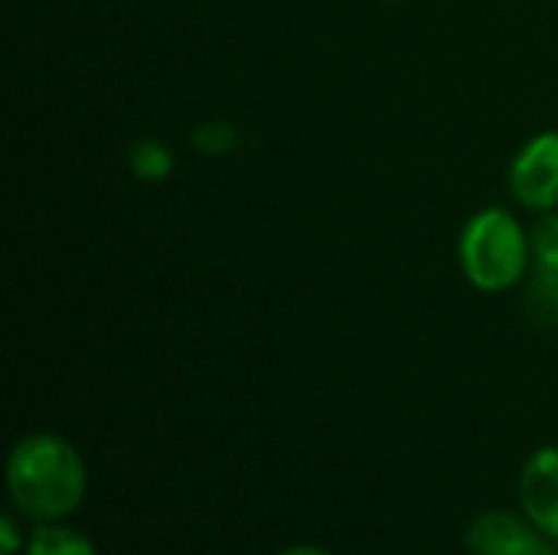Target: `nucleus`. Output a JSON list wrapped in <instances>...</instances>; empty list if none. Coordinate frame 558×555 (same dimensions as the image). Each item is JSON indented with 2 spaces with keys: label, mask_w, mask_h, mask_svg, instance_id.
<instances>
[{
  "label": "nucleus",
  "mask_w": 558,
  "mask_h": 555,
  "mask_svg": "<svg viewBox=\"0 0 558 555\" xmlns=\"http://www.w3.org/2000/svg\"><path fill=\"white\" fill-rule=\"evenodd\" d=\"M20 550H26V540L20 533V523L13 514L0 517V555H16Z\"/></svg>",
  "instance_id": "9d476101"
},
{
  "label": "nucleus",
  "mask_w": 558,
  "mask_h": 555,
  "mask_svg": "<svg viewBox=\"0 0 558 555\" xmlns=\"http://www.w3.org/2000/svg\"><path fill=\"white\" fill-rule=\"evenodd\" d=\"M239 141H242V131L229 121H203L190 134V144L206 157H222L232 147H239Z\"/></svg>",
  "instance_id": "1a4fd4ad"
},
{
  "label": "nucleus",
  "mask_w": 558,
  "mask_h": 555,
  "mask_svg": "<svg viewBox=\"0 0 558 555\" xmlns=\"http://www.w3.org/2000/svg\"><path fill=\"white\" fill-rule=\"evenodd\" d=\"M543 533L533 527V520L507 514V510H487L468 527V550L474 555H530Z\"/></svg>",
  "instance_id": "39448f33"
},
{
  "label": "nucleus",
  "mask_w": 558,
  "mask_h": 555,
  "mask_svg": "<svg viewBox=\"0 0 558 555\" xmlns=\"http://www.w3.org/2000/svg\"><path fill=\"white\" fill-rule=\"evenodd\" d=\"M128 167L141 180H167L173 173V154L167 144H160L154 137H141L128 150Z\"/></svg>",
  "instance_id": "0eeeda50"
},
{
  "label": "nucleus",
  "mask_w": 558,
  "mask_h": 555,
  "mask_svg": "<svg viewBox=\"0 0 558 555\" xmlns=\"http://www.w3.org/2000/svg\"><path fill=\"white\" fill-rule=\"evenodd\" d=\"M510 193L523 209H558V131L530 137L510 164Z\"/></svg>",
  "instance_id": "7ed1b4c3"
},
{
  "label": "nucleus",
  "mask_w": 558,
  "mask_h": 555,
  "mask_svg": "<svg viewBox=\"0 0 558 555\" xmlns=\"http://www.w3.org/2000/svg\"><path fill=\"white\" fill-rule=\"evenodd\" d=\"M88 491L85 461L62 435H23L7 458V494L16 514L33 523L69 517Z\"/></svg>",
  "instance_id": "f257e3e1"
},
{
  "label": "nucleus",
  "mask_w": 558,
  "mask_h": 555,
  "mask_svg": "<svg viewBox=\"0 0 558 555\" xmlns=\"http://www.w3.org/2000/svg\"><path fill=\"white\" fill-rule=\"evenodd\" d=\"M26 555H98L92 540L62 523H39L26 540Z\"/></svg>",
  "instance_id": "423d86ee"
},
{
  "label": "nucleus",
  "mask_w": 558,
  "mask_h": 555,
  "mask_svg": "<svg viewBox=\"0 0 558 555\" xmlns=\"http://www.w3.org/2000/svg\"><path fill=\"white\" fill-rule=\"evenodd\" d=\"M530 249L533 265L543 272H558V209L539 213V219L530 229Z\"/></svg>",
  "instance_id": "6e6552de"
},
{
  "label": "nucleus",
  "mask_w": 558,
  "mask_h": 555,
  "mask_svg": "<svg viewBox=\"0 0 558 555\" xmlns=\"http://www.w3.org/2000/svg\"><path fill=\"white\" fill-rule=\"evenodd\" d=\"M278 555H333V553H327V550H317V546H288V550H281Z\"/></svg>",
  "instance_id": "9b49d317"
},
{
  "label": "nucleus",
  "mask_w": 558,
  "mask_h": 555,
  "mask_svg": "<svg viewBox=\"0 0 558 555\" xmlns=\"http://www.w3.org/2000/svg\"><path fill=\"white\" fill-rule=\"evenodd\" d=\"M458 258L464 278L477 291L484 294L510 291L523 281V275L533 265L530 229H523V222L513 213L500 206H487L464 222Z\"/></svg>",
  "instance_id": "f03ea898"
},
{
  "label": "nucleus",
  "mask_w": 558,
  "mask_h": 555,
  "mask_svg": "<svg viewBox=\"0 0 558 555\" xmlns=\"http://www.w3.org/2000/svg\"><path fill=\"white\" fill-rule=\"evenodd\" d=\"M520 504L533 527L558 543V448H539L523 464Z\"/></svg>",
  "instance_id": "20e7f679"
},
{
  "label": "nucleus",
  "mask_w": 558,
  "mask_h": 555,
  "mask_svg": "<svg viewBox=\"0 0 558 555\" xmlns=\"http://www.w3.org/2000/svg\"><path fill=\"white\" fill-rule=\"evenodd\" d=\"M530 555H558V546L556 543H549V536H543V540L536 543V550Z\"/></svg>",
  "instance_id": "f8f14e48"
}]
</instances>
